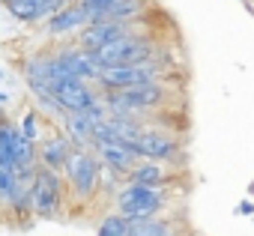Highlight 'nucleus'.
<instances>
[{
    "instance_id": "obj_1",
    "label": "nucleus",
    "mask_w": 254,
    "mask_h": 236,
    "mask_svg": "<svg viewBox=\"0 0 254 236\" xmlns=\"http://www.w3.org/2000/svg\"><path fill=\"white\" fill-rule=\"evenodd\" d=\"M159 54V42L144 33V30H132L102 48L93 51V60L99 69H111V66H132V63H141V60H150Z\"/></svg>"
},
{
    "instance_id": "obj_2",
    "label": "nucleus",
    "mask_w": 254,
    "mask_h": 236,
    "mask_svg": "<svg viewBox=\"0 0 254 236\" xmlns=\"http://www.w3.org/2000/svg\"><path fill=\"white\" fill-rule=\"evenodd\" d=\"M171 203V185H138L126 182L114 194L117 212L129 218H147V215H162V209Z\"/></svg>"
},
{
    "instance_id": "obj_3",
    "label": "nucleus",
    "mask_w": 254,
    "mask_h": 236,
    "mask_svg": "<svg viewBox=\"0 0 254 236\" xmlns=\"http://www.w3.org/2000/svg\"><path fill=\"white\" fill-rule=\"evenodd\" d=\"M60 174L66 179V188L78 200H90V197H96L99 182H102V162H99V156L90 153V147H75Z\"/></svg>"
},
{
    "instance_id": "obj_4",
    "label": "nucleus",
    "mask_w": 254,
    "mask_h": 236,
    "mask_svg": "<svg viewBox=\"0 0 254 236\" xmlns=\"http://www.w3.org/2000/svg\"><path fill=\"white\" fill-rule=\"evenodd\" d=\"M171 72V66L156 54L150 60H141V63H132V66H111V69H102L99 78H96V87L102 93L108 90H126V87H138V84H150V81H165V75Z\"/></svg>"
},
{
    "instance_id": "obj_5",
    "label": "nucleus",
    "mask_w": 254,
    "mask_h": 236,
    "mask_svg": "<svg viewBox=\"0 0 254 236\" xmlns=\"http://www.w3.org/2000/svg\"><path fill=\"white\" fill-rule=\"evenodd\" d=\"M63 197H66V179L60 177V171L36 165L30 179V212L39 218H54L60 215Z\"/></svg>"
},
{
    "instance_id": "obj_6",
    "label": "nucleus",
    "mask_w": 254,
    "mask_h": 236,
    "mask_svg": "<svg viewBox=\"0 0 254 236\" xmlns=\"http://www.w3.org/2000/svg\"><path fill=\"white\" fill-rule=\"evenodd\" d=\"M108 117V105L105 99L93 102L87 111H69L63 114V120H60V132L72 141V147H93V129L99 120H105Z\"/></svg>"
},
{
    "instance_id": "obj_7",
    "label": "nucleus",
    "mask_w": 254,
    "mask_h": 236,
    "mask_svg": "<svg viewBox=\"0 0 254 236\" xmlns=\"http://www.w3.org/2000/svg\"><path fill=\"white\" fill-rule=\"evenodd\" d=\"M51 93H54V99L60 102V108H63L66 114H69V111H87L93 102L102 99V90H99L93 81L75 78V75L51 81Z\"/></svg>"
},
{
    "instance_id": "obj_8",
    "label": "nucleus",
    "mask_w": 254,
    "mask_h": 236,
    "mask_svg": "<svg viewBox=\"0 0 254 236\" xmlns=\"http://www.w3.org/2000/svg\"><path fill=\"white\" fill-rule=\"evenodd\" d=\"M132 30H138V21H93V24L81 27V30L72 36V42H75L78 48L96 51V48H102V45H108V42L126 36V33H132Z\"/></svg>"
},
{
    "instance_id": "obj_9",
    "label": "nucleus",
    "mask_w": 254,
    "mask_h": 236,
    "mask_svg": "<svg viewBox=\"0 0 254 236\" xmlns=\"http://www.w3.org/2000/svg\"><path fill=\"white\" fill-rule=\"evenodd\" d=\"M135 153L138 159H153V162H174L183 147L177 138H171L168 132H156V129H141L135 138Z\"/></svg>"
},
{
    "instance_id": "obj_10",
    "label": "nucleus",
    "mask_w": 254,
    "mask_h": 236,
    "mask_svg": "<svg viewBox=\"0 0 254 236\" xmlns=\"http://www.w3.org/2000/svg\"><path fill=\"white\" fill-rule=\"evenodd\" d=\"M90 24V18H87V12H84V6L78 3V0H72V3H66V6H60L48 21H42V30H45V36H51V39H72L81 27H87Z\"/></svg>"
},
{
    "instance_id": "obj_11",
    "label": "nucleus",
    "mask_w": 254,
    "mask_h": 236,
    "mask_svg": "<svg viewBox=\"0 0 254 236\" xmlns=\"http://www.w3.org/2000/svg\"><path fill=\"white\" fill-rule=\"evenodd\" d=\"M0 3H3V9L21 24H42L60 6H66V0H0Z\"/></svg>"
},
{
    "instance_id": "obj_12",
    "label": "nucleus",
    "mask_w": 254,
    "mask_h": 236,
    "mask_svg": "<svg viewBox=\"0 0 254 236\" xmlns=\"http://www.w3.org/2000/svg\"><path fill=\"white\" fill-rule=\"evenodd\" d=\"M72 150H75V147H72V141H69L63 132H51V135H45L42 144L36 147V165L51 168V171H63V165H66V159H69Z\"/></svg>"
},
{
    "instance_id": "obj_13",
    "label": "nucleus",
    "mask_w": 254,
    "mask_h": 236,
    "mask_svg": "<svg viewBox=\"0 0 254 236\" xmlns=\"http://www.w3.org/2000/svg\"><path fill=\"white\" fill-rule=\"evenodd\" d=\"M126 182H138V185H171L174 171L168 162H153V159H138L132 171L126 174Z\"/></svg>"
},
{
    "instance_id": "obj_14",
    "label": "nucleus",
    "mask_w": 254,
    "mask_h": 236,
    "mask_svg": "<svg viewBox=\"0 0 254 236\" xmlns=\"http://www.w3.org/2000/svg\"><path fill=\"white\" fill-rule=\"evenodd\" d=\"M90 150H96L99 162L105 168H111L114 174H120V177H126V174L132 171V165L138 162V156L126 144H99V147H90Z\"/></svg>"
},
{
    "instance_id": "obj_15",
    "label": "nucleus",
    "mask_w": 254,
    "mask_h": 236,
    "mask_svg": "<svg viewBox=\"0 0 254 236\" xmlns=\"http://www.w3.org/2000/svg\"><path fill=\"white\" fill-rule=\"evenodd\" d=\"M180 233H183V227L162 215L132 218V227H129V236H180Z\"/></svg>"
},
{
    "instance_id": "obj_16",
    "label": "nucleus",
    "mask_w": 254,
    "mask_h": 236,
    "mask_svg": "<svg viewBox=\"0 0 254 236\" xmlns=\"http://www.w3.org/2000/svg\"><path fill=\"white\" fill-rule=\"evenodd\" d=\"M9 156L15 168H36V141L24 138L12 123H9Z\"/></svg>"
},
{
    "instance_id": "obj_17",
    "label": "nucleus",
    "mask_w": 254,
    "mask_h": 236,
    "mask_svg": "<svg viewBox=\"0 0 254 236\" xmlns=\"http://www.w3.org/2000/svg\"><path fill=\"white\" fill-rule=\"evenodd\" d=\"M147 9H150V0H120V3H114L102 15H96L93 21H141V15Z\"/></svg>"
},
{
    "instance_id": "obj_18",
    "label": "nucleus",
    "mask_w": 254,
    "mask_h": 236,
    "mask_svg": "<svg viewBox=\"0 0 254 236\" xmlns=\"http://www.w3.org/2000/svg\"><path fill=\"white\" fill-rule=\"evenodd\" d=\"M129 227H132V218L123 215V212H111L99 221V230L96 236H129Z\"/></svg>"
},
{
    "instance_id": "obj_19",
    "label": "nucleus",
    "mask_w": 254,
    "mask_h": 236,
    "mask_svg": "<svg viewBox=\"0 0 254 236\" xmlns=\"http://www.w3.org/2000/svg\"><path fill=\"white\" fill-rule=\"evenodd\" d=\"M18 132L30 141H39V114L36 111H24L21 123H18Z\"/></svg>"
},
{
    "instance_id": "obj_20",
    "label": "nucleus",
    "mask_w": 254,
    "mask_h": 236,
    "mask_svg": "<svg viewBox=\"0 0 254 236\" xmlns=\"http://www.w3.org/2000/svg\"><path fill=\"white\" fill-rule=\"evenodd\" d=\"M78 3L84 6V12H87V18L93 21L96 15H102L105 9H111L114 3H120V0H78Z\"/></svg>"
},
{
    "instance_id": "obj_21",
    "label": "nucleus",
    "mask_w": 254,
    "mask_h": 236,
    "mask_svg": "<svg viewBox=\"0 0 254 236\" xmlns=\"http://www.w3.org/2000/svg\"><path fill=\"white\" fill-rule=\"evenodd\" d=\"M233 212H236V215H251V212H254V203H248V200H242V203H239V206H236Z\"/></svg>"
},
{
    "instance_id": "obj_22",
    "label": "nucleus",
    "mask_w": 254,
    "mask_h": 236,
    "mask_svg": "<svg viewBox=\"0 0 254 236\" xmlns=\"http://www.w3.org/2000/svg\"><path fill=\"white\" fill-rule=\"evenodd\" d=\"M6 123V111H3V105H0V126Z\"/></svg>"
},
{
    "instance_id": "obj_23",
    "label": "nucleus",
    "mask_w": 254,
    "mask_h": 236,
    "mask_svg": "<svg viewBox=\"0 0 254 236\" xmlns=\"http://www.w3.org/2000/svg\"><path fill=\"white\" fill-rule=\"evenodd\" d=\"M6 102H9V96H6V93H0V105H6Z\"/></svg>"
},
{
    "instance_id": "obj_24",
    "label": "nucleus",
    "mask_w": 254,
    "mask_h": 236,
    "mask_svg": "<svg viewBox=\"0 0 254 236\" xmlns=\"http://www.w3.org/2000/svg\"><path fill=\"white\" fill-rule=\"evenodd\" d=\"M3 78H6V75H3V69H0V81H3Z\"/></svg>"
},
{
    "instance_id": "obj_25",
    "label": "nucleus",
    "mask_w": 254,
    "mask_h": 236,
    "mask_svg": "<svg viewBox=\"0 0 254 236\" xmlns=\"http://www.w3.org/2000/svg\"><path fill=\"white\" fill-rule=\"evenodd\" d=\"M66 3H72V0H66Z\"/></svg>"
}]
</instances>
